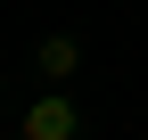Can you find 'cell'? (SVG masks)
I'll list each match as a JSON object with an SVG mask.
<instances>
[{"label":"cell","mask_w":148,"mask_h":140,"mask_svg":"<svg viewBox=\"0 0 148 140\" xmlns=\"http://www.w3.org/2000/svg\"><path fill=\"white\" fill-rule=\"evenodd\" d=\"M74 132H82V107H74L58 82L41 99H25V140H74Z\"/></svg>","instance_id":"obj_1"},{"label":"cell","mask_w":148,"mask_h":140,"mask_svg":"<svg viewBox=\"0 0 148 140\" xmlns=\"http://www.w3.org/2000/svg\"><path fill=\"white\" fill-rule=\"evenodd\" d=\"M33 66H41V82H74V66H82V49H74L66 33H49V41L33 49Z\"/></svg>","instance_id":"obj_2"}]
</instances>
